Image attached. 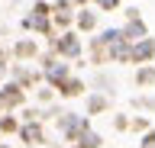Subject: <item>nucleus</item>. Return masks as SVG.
Returning <instances> with one entry per match:
<instances>
[{"label":"nucleus","instance_id":"6","mask_svg":"<svg viewBox=\"0 0 155 148\" xmlns=\"http://www.w3.org/2000/svg\"><path fill=\"white\" fill-rule=\"evenodd\" d=\"M142 148H155V132H152V135H145V145Z\"/></svg>","mask_w":155,"mask_h":148},{"label":"nucleus","instance_id":"4","mask_svg":"<svg viewBox=\"0 0 155 148\" xmlns=\"http://www.w3.org/2000/svg\"><path fill=\"white\" fill-rule=\"evenodd\" d=\"M23 135H26V138H32V142H39V138H42V132H39L36 126H29V129H23Z\"/></svg>","mask_w":155,"mask_h":148},{"label":"nucleus","instance_id":"5","mask_svg":"<svg viewBox=\"0 0 155 148\" xmlns=\"http://www.w3.org/2000/svg\"><path fill=\"white\" fill-rule=\"evenodd\" d=\"M97 3H100L104 10H113V7H116V3H120V0H97Z\"/></svg>","mask_w":155,"mask_h":148},{"label":"nucleus","instance_id":"1","mask_svg":"<svg viewBox=\"0 0 155 148\" xmlns=\"http://www.w3.org/2000/svg\"><path fill=\"white\" fill-rule=\"evenodd\" d=\"M152 55H155V42L152 39H139V45L129 52V58H133V61H145V58H152Z\"/></svg>","mask_w":155,"mask_h":148},{"label":"nucleus","instance_id":"3","mask_svg":"<svg viewBox=\"0 0 155 148\" xmlns=\"http://www.w3.org/2000/svg\"><path fill=\"white\" fill-rule=\"evenodd\" d=\"M78 26L81 29H94V13H81L78 16Z\"/></svg>","mask_w":155,"mask_h":148},{"label":"nucleus","instance_id":"2","mask_svg":"<svg viewBox=\"0 0 155 148\" xmlns=\"http://www.w3.org/2000/svg\"><path fill=\"white\" fill-rule=\"evenodd\" d=\"M58 52H61V55H68V58H74L78 52H81V45H78V39L68 32V36H61V42H58Z\"/></svg>","mask_w":155,"mask_h":148}]
</instances>
